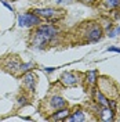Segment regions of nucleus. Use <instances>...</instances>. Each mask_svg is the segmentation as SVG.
Segmentation results:
<instances>
[{
    "mask_svg": "<svg viewBox=\"0 0 120 122\" xmlns=\"http://www.w3.org/2000/svg\"><path fill=\"white\" fill-rule=\"evenodd\" d=\"M46 71V72H53V71H55L57 68H53V67H47V68H43Z\"/></svg>",
    "mask_w": 120,
    "mask_h": 122,
    "instance_id": "obj_21",
    "label": "nucleus"
},
{
    "mask_svg": "<svg viewBox=\"0 0 120 122\" xmlns=\"http://www.w3.org/2000/svg\"><path fill=\"white\" fill-rule=\"evenodd\" d=\"M80 1H83V3H87V4H88V3H92L94 0H80Z\"/></svg>",
    "mask_w": 120,
    "mask_h": 122,
    "instance_id": "obj_22",
    "label": "nucleus"
},
{
    "mask_svg": "<svg viewBox=\"0 0 120 122\" xmlns=\"http://www.w3.org/2000/svg\"><path fill=\"white\" fill-rule=\"evenodd\" d=\"M33 13L35 14H37L39 17H43V18H55L57 15H58V13H61V11H58V10H54V8H39V10H33Z\"/></svg>",
    "mask_w": 120,
    "mask_h": 122,
    "instance_id": "obj_4",
    "label": "nucleus"
},
{
    "mask_svg": "<svg viewBox=\"0 0 120 122\" xmlns=\"http://www.w3.org/2000/svg\"><path fill=\"white\" fill-rule=\"evenodd\" d=\"M68 115H69V111L68 110H61V111H58L57 114H54L53 117H51V119H55V121H61V119H66Z\"/></svg>",
    "mask_w": 120,
    "mask_h": 122,
    "instance_id": "obj_10",
    "label": "nucleus"
},
{
    "mask_svg": "<svg viewBox=\"0 0 120 122\" xmlns=\"http://www.w3.org/2000/svg\"><path fill=\"white\" fill-rule=\"evenodd\" d=\"M19 61L17 60V58H11V60L8 61V64H7V68H11V71L13 72H15V71H18L19 69Z\"/></svg>",
    "mask_w": 120,
    "mask_h": 122,
    "instance_id": "obj_12",
    "label": "nucleus"
},
{
    "mask_svg": "<svg viewBox=\"0 0 120 122\" xmlns=\"http://www.w3.org/2000/svg\"><path fill=\"white\" fill-rule=\"evenodd\" d=\"M42 22L40 17L37 14H35L33 11L30 13H25V14L18 17V24L19 26H33V25H39Z\"/></svg>",
    "mask_w": 120,
    "mask_h": 122,
    "instance_id": "obj_2",
    "label": "nucleus"
},
{
    "mask_svg": "<svg viewBox=\"0 0 120 122\" xmlns=\"http://www.w3.org/2000/svg\"><path fill=\"white\" fill-rule=\"evenodd\" d=\"M106 50H108V51H116V53H120V47H113V46H111V47H108Z\"/></svg>",
    "mask_w": 120,
    "mask_h": 122,
    "instance_id": "obj_18",
    "label": "nucleus"
},
{
    "mask_svg": "<svg viewBox=\"0 0 120 122\" xmlns=\"http://www.w3.org/2000/svg\"><path fill=\"white\" fill-rule=\"evenodd\" d=\"M23 83H25V86L30 92H33L35 90V85H36V76L33 75L32 72H28L26 75L23 76Z\"/></svg>",
    "mask_w": 120,
    "mask_h": 122,
    "instance_id": "obj_7",
    "label": "nucleus"
},
{
    "mask_svg": "<svg viewBox=\"0 0 120 122\" xmlns=\"http://www.w3.org/2000/svg\"><path fill=\"white\" fill-rule=\"evenodd\" d=\"M61 81L62 83L66 85V86H73L79 82V76L76 75L75 72H65L64 75L61 76Z\"/></svg>",
    "mask_w": 120,
    "mask_h": 122,
    "instance_id": "obj_5",
    "label": "nucleus"
},
{
    "mask_svg": "<svg viewBox=\"0 0 120 122\" xmlns=\"http://www.w3.org/2000/svg\"><path fill=\"white\" fill-rule=\"evenodd\" d=\"M104 4L108 8H117L120 7V0H104Z\"/></svg>",
    "mask_w": 120,
    "mask_h": 122,
    "instance_id": "obj_13",
    "label": "nucleus"
},
{
    "mask_svg": "<svg viewBox=\"0 0 120 122\" xmlns=\"http://www.w3.org/2000/svg\"><path fill=\"white\" fill-rule=\"evenodd\" d=\"M86 35H87V40L88 42H98L101 39V36H102V29L97 24H91L88 26V29H87Z\"/></svg>",
    "mask_w": 120,
    "mask_h": 122,
    "instance_id": "obj_3",
    "label": "nucleus"
},
{
    "mask_svg": "<svg viewBox=\"0 0 120 122\" xmlns=\"http://www.w3.org/2000/svg\"><path fill=\"white\" fill-rule=\"evenodd\" d=\"M99 118L102 121H113L115 117H113V110L111 107H99Z\"/></svg>",
    "mask_w": 120,
    "mask_h": 122,
    "instance_id": "obj_6",
    "label": "nucleus"
},
{
    "mask_svg": "<svg viewBox=\"0 0 120 122\" xmlns=\"http://www.w3.org/2000/svg\"><path fill=\"white\" fill-rule=\"evenodd\" d=\"M73 0H55V3L57 4H69V3H72Z\"/></svg>",
    "mask_w": 120,
    "mask_h": 122,
    "instance_id": "obj_17",
    "label": "nucleus"
},
{
    "mask_svg": "<svg viewBox=\"0 0 120 122\" xmlns=\"http://www.w3.org/2000/svg\"><path fill=\"white\" fill-rule=\"evenodd\" d=\"M95 97H97V101H98V104H99V106H102V107H109V100H108L105 96L102 94V92H101V90H97V92H95Z\"/></svg>",
    "mask_w": 120,
    "mask_h": 122,
    "instance_id": "obj_9",
    "label": "nucleus"
},
{
    "mask_svg": "<svg viewBox=\"0 0 120 122\" xmlns=\"http://www.w3.org/2000/svg\"><path fill=\"white\" fill-rule=\"evenodd\" d=\"M119 33H120V26H116L115 29L111 28V29L108 30V36H109V38H115V36L119 35Z\"/></svg>",
    "mask_w": 120,
    "mask_h": 122,
    "instance_id": "obj_16",
    "label": "nucleus"
},
{
    "mask_svg": "<svg viewBox=\"0 0 120 122\" xmlns=\"http://www.w3.org/2000/svg\"><path fill=\"white\" fill-rule=\"evenodd\" d=\"M66 119L68 121H86V117H84V114L79 110V111H75L73 115L69 117V118H66ZM66 119H65V121H66Z\"/></svg>",
    "mask_w": 120,
    "mask_h": 122,
    "instance_id": "obj_11",
    "label": "nucleus"
},
{
    "mask_svg": "<svg viewBox=\"0 0 120 122\" xmlns=\"http://www.w3.org/2000/svg\"><path fill=\"white\" fill-rule=\"evenodd\" d=\"M25 101H26V99H25V97H19V99H18V104H19V106H21V104H22V106H25V104H26Z\"/></svg>",
    "mask_w": 120,
    "mask_h": 122,
    "instance_id": "obj_19",
    "label": "nucleus"
},
{
    "mask_svg": "<svg viewBox=\"0 0 120 122\" xmlns=\"http://www.w3.org/2000/svg\"><path fill=\"white\" fill-rule=\"evenodd\" d=\"M51 106L55 108V110H58V108H64V107L66 106V101L62 99V97H60V96H54V97H51Z\"/></svg>",
    "mask_w": 120,
    "mask_h": 122,
    "instance_id": "obj_8",
    "label": "nucleus"
},
{
    "mask_svg": "<svg viewBox=\"0 0 120 122\" xmlns=\"http://www.w3.org/2000/svg\"><path fill=\"white\" fill-rule=\"evenodd\" d=\"M95 76H97V71H90L87 74V81L90 85H94L95 83Z\"/></svg>",
    "mask_w": 120,
    "mask_h": 122,
    "instance_id": "obj_14",
    "label": "nucleus"
},
{
    "mask_svg": "<svg viewBox=\"0 0 120 122\" xmlns=\"http://www.w3.org/2000/svg\"><path fill=\"white\" fill-rule=\"evenodd\" d=\"M33 65H35V64H33L32 61H30V62H26V64H21V65H19V71H22V72H28Z\"/></svg>",
    "mask_w": 120,
    "mask_h": 122,
    "instance_id": "obj_15",
    "label": "nucleus"
},
{
    "mask_svg": "<svg viewBox=\"0 0 120 122\" xmlns=\"http://www.w3.org/2000/svg\"><path fill=\"white\" fill-rule=\"evenodd\" d=\"M57 35H58V29L55 26H51V25H40L36 29V32H35L32 46L36 47V49H43L53 39H55Z\"/></svg>",
    "mask_w": 120,
    "mask_h": 122,
    "instance_id": "obj_1",
    "label": "nucleus"
},
{
    "mask_svg": "<svg viewBox=\"0 0 120 122\" xmlns=\"http://www.w3.org/2000/svg\"><path fill=\"white\" fill-rule=\"evenodd\" d=\"M1 3H3V4H4V6H6V7H7L8 10H10V11H13V7H11V6L8 4V3L6 1V0H1Z\"/></svg>",
    "mask_w": 120,
    "mask_h": 122,
    "instance_id": "obj_20",
    "label": "nucleus"
}]
</instances>
